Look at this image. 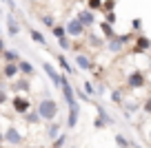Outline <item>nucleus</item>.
Here are the masks:
<instances>
[{
    "instance_id": "1",
    "label": "nucleus",
    "mask_w": 151,
    "mask_h": 148,
    "mask_svg": "<svg viewBox=\"0 0 151 148\" xmlns=\"http://www.w3.org/2000/svg\"><path fill=\"white\" fill-rule=\"evenodd\" d=\"M36 113L40 115V120L42 122H53L60 117V106H58V102L53 100V97H42V100H38L36 104Z\"/></svg>"
},
{
    "instance_id": "2",
    "label": "nucleus",
    "mask_w": 151,
    "mask_h": 148,
    "mask_svg": "<svg viewBox=\"0 0 151 148\" xmlns=\"http://www.w3.org/2000/svg\"><path fill=\"white\" fill-rule=\"evenodd\" d=\"M9 104H11V108H14V113H16V115H20V117H24L29 111H31V100H29L27 95H22V93L11 95Z\"/></svg>"
},
{
    "instance_id": "3",
    "label": "nucleus",
    "mask_w": 151,
    "mask_h": 148,
    "mask_svg": "<svg viewBox=\"0 0 151 148\" xmlns=\"http://www.w3.org/2000/svg\"><path fill=\"white\" fill-rule=\"evenodd\" d=\"M65 29H67V36H69L71 40H78V38H82V36L87 33V27H85L78 18H76V16L65 24Z\"/></svg>"
},
{
    "instance_id": "4",
    "label": "nucleus",
    "mask_w": 151,
    "mask_h": 148,
    "mask_svg": "<svg viewBox=\"0 0 151 148\" xmlns=\"http://www.w3.org/2000/svg\"><path fill=\"white\" fill-rule=\"evenodd\" d=\"M145 86H147V75L142 71H131L127 75V88L129 91H140Z\"/></svg>"
},
{
    "instance_id": "5",
    "label": "nucleus",
    "mask_w": 151,
    "mask_h": 148,
    "mask_svg": "<svg viewBox=\"0 0 151 148\" xmlns=\"http://www.w3.org/2000/svg\"><path fill=\"white\" fill-rule=\"evenodd\" d=\"M5 133V144H9V146H22V142H24V133H20L16 126H9V128H5L2 130Z\"/></svg>"
},
{
    "instance_id": "6",
    "label": "nucleus",
    "mask_w": 151,
    "mask_h": 148,
    "mask_svg": "<svg viewBox=\"0 0 151 148\" xmlns=\"http://www.w3.org/2000/svg\"><path fill=\"white\" fill-rule=\"evenodd\" d=\"M93 106H96V111H98V115H96V120H93V126H96V128L100 130V128H104V126H113V117L109 115V113L104 111L100 104L93 102Z\"/></svg>"
},
{
    "instance_id": "7",
    "label": "nucleus",
    "mask_w": 151,
    "mask_h": 148,
    "mask_svg": "<svg viewBox=\"0 0 151 148\" xmlns=\"http://www.w3.org/2000/svg\"><path fill=\"white\" fill-rule=\"evenodd\" d=\"M69 106V117H67V128L73 130L76 124H78V120H80V104H78V100H73V102L67 104Z\"/></svg>"
},
{
    "instance_id": "8",
    "label": "nucleus",
    "mask_w": 151,
    "mask_h": 148,
    "mask_svg": "<svg viewBox=\"0 0 151 148\" xmlns=\"http://www.w3.org/2000/svg\"><path fill=\"white\" fill-rule=\"evenodd\" d=\"M129 40H131L129 36H116V38H111V40H107V49H109L111 53H120Z\"/></svg>"
},
{
    "instance_id": "9",
    "label": "nucleus",
    "mask_w": 151,
    "mask_h": 148,
    "mask_svg": "<svg viewBox=\"0 0 151 148\" xmlns=\"http://www.w3.org/2000/svg\"><path fill=\"white\" fill-rule=\"evenodd\" d=\"M42 71L47 73V78L53 82V86L56 88H60V78H62V73L56 69V66L51 64V62H42Z\"/></svg>"
},
{
    "instance_id": "10",
    "label": "nucleus",
    "mask_w": 151,
    "mask_h": 148,
    "mask_svg": "<svg viewBox=\"0 0 151 148\" xmlns=\"http://www.w3.org/2000/svg\"><path fill=\"white\" fill-rule=\"evenodd\" d=\"M73 62H76V69H80V71H93L96 69V62L89 56H85V53H76Z\"/></svg>"
},
{
    "instance_id": "11",
    "label": "nucleus",
    "mask_w": 151,
    "mask_h": 148,
    "mask_svg": "<svg viewBox=\"0 0 151 148\" xmlns=\"http://www.w3.org/2000/svg\"><path fill=\"white\" fill-rule=\"evenodd\" d=\"M18 75H20L18 62H5V64H2V78L5 80H11V82H14Z\"/></svg>"
},
{
    "instance_id": "12",
    "label": "nucleus",
    "mask_w": 151,
    "mask_h": 148,
    "mask_svg": "<svg viewBox=\"0 0 151 148\" xmlns=\"http://www.w3.org/2000/svg\"><path fill=\"white\" fill-rule=\"evenodd\" d=\"M76 18L80 20V22L85 24L87 29H89V27H93V24H96V16H93V11H91V9H80L78 14H76Z\"/></svg>"
},
{
    "instance_id": "13",
    "label": "nucleus",
    "mask_w": 151,
    "mask_h": 148,
    "mask_svg": "<svg viewBox=\"0 0 151 148\" xmlns=\"http://www.w3.org/2000/svg\"><path fill=\"white\" fill-rule=\"evenodd\" d=\"M149 51H151V38L138 36L136 38V46H133V53H149Z\"/></svg>"
},
{
    "instance_id": "14",
    "label": "nucleus",
    "mask_w": 151,
    "mask_h": 148,
    "mask_svg": "<svg viewBox=\"0 0 151 148\" xmlns=\"http://www.w3.org/2000/svg\"><path fill=\"white\" fill-rule=\"evenodd\" d=\"M56 62H58V66L62 69V73H65V75H73L76 73V66L65 58V53H56Z\"/></svg>"
},
{
    "instance_id": "15",
    "label": "nucleus",
    "mask_w": 151,
    "mask_h": 148,
    "mask_svg": "<svg viewBox=\"0 0 151 148\" xmlns=\"http://www.w3.org/2000/svg\"><path fill=\"white\" fill-rule=\"evenodd\" d=\"M5 22H7V33H9L11 38L20 36V22L14 18V14H7L5 16Z\"/></svg>"
},
{
    "instance_id": "16",
    "label": "nucleus",
    "mask_w": 151,
    "mask_h": 148,
    "mask_svg": "<svg viewBox=\"0 0 151 148\" xmlns=\"http://www.w3.org/2000/svg\"><path fill=\"white\" fill-rule=\"evenodd\" d=\"M18 71H20L22 78H33V75H36V66H33L29 60H22V58L18 60Z\"/></svg>"
},
{
    "instance_id": "17",
    "label": "nucleus",
    "mask_w": 151,
    "mask_h": 148,
    "mask_svg": "<svg viewBox=\"0 0 151 148\" xmlns=\"http://www.w3.org/2000/svg\"><path fill=\"white\" fill-rule=\"evenodd\" d=\"M11 88H14L16 93H22V95H27V93L31 91V84H29L27 78H22V80H14V82H11ZM16 93H14V95H16Z\"/></svg>"
},
{
    "instance_id": "18",
    "label": "nucleus",
    "mask_w": 151,
    "mask_h": 148,
    "mask_svg": "<svg viewBox=\"0 0 151 148\" xmlns=\"http://www.w3.org/2000/svg\"><path fill=\"white\" fill-rule=\"evenodd\" d=\"M58 135H60V120H53V122H47V137L51 139H56Z\"/></svg>"
},
{
    "instance_id": "19",
    "label": "nucleus",
    "mask_w": 151,
    "mask_h": 148,
    "mask_svg": "<svg viewBox=\"0 0 151 148\" xmlns=\"http://www.w3.org/2000/svg\"><path fill=\"white\" fill-rule=\"evenodd\" d=\"M98 27H100V31H102V38H104V40H111V38L118 36V33H116V29H113V24H109V22H100Z\"/></svg>"
},
{
    "instance_id": "20",
    "label": "nucleus",
    "mask_w": 151,
    "mask_h": 148,
    "mask_svg": "<svg viewBox=\"0 0 151 148\" xmlns=\"http://www.w3.org/2000/svg\"><path fill=\"white\" fill-rule=\"evenodd\" d=\"M104 38H100V36H93V33H87V46H91V49H100V46L104 44Z\"/></svg>"
},
{
    "instance_id": "21",
    "label": "nucleus",
    "mask_w": 151,
    "mask_h": 148,
    "mask_svg": "<svg viewBox=\"0 0 151 148\" xmlns=\"http://www.w3.org/2000/svg\"><path fill=\"white\" fill-rule=\"evenodd\" d=\"M0 58H2V62H18L20 60L18 51H14V49H5V51L0 53Z\"/></svg>"
},
{
    "instance_id": "22",
    "label": "nucleus",
    "mask_w": 151,
    "mask_h": 148,
    "mask_svg": "<svg viewBox=\"0 0 151 148\" xmlns=\"http://www.w3.org/2000/svg\"><path fill=\"white\" fill-rule=\"evenodd\" d=\"M29 36H31V40L36 42V44H40V46H47V38H45L42 33L38 31V29H29Z\"/></svg>"
},
{
    "instance_id": "23",
    "label": "nucleus",
    "mask_w": 151,
    "mask_h": 148,
    "mask_svg": "<svg viewBox=\"0 0 151 148\" xmlns=\"http://www.w3.org/2000/svg\"><path fill=\"white\" fill-rule=\"evenodd\" d=\"M113 139H116V146H118V148H131V139H127L122 133H116Z\"/></svg>"
},
{
    "instance_id": "24",
    "label": "nucleus",
    "mask_w": 151,
    "mask_h": 148,
    "mask_svg": "<svg viewBox=\"0 0 151 148\" xmlns=\"http://www.w3.org/2000/svg\"><path fill=\"white\" fill-rule=\"evenodd\" d=\"M22 120H24V122H27V124H29V126H36V124H40V122H42V120H40V115H38V113H36V111H29V113H27V115H24V117H22Z\"/></svg>"
},
{
    "instance_id": "25",
    "label": "nucleus",
    "mask_w": 151,
    "mask_h": 148,
    "mask_svg": "<svg viewBox=\"0 0 151 148\" xmlns=\"http://www.w3.org/2000/svg\"><path fill=\"white\" fill-rule=\"evenodd\" d=\"M38 18H40V22H42L45 27H49V29L56 27V20H53V16H51V14H38Z\"/></svg>"
},
{
    "instance_id": "26",
    "label": "nucleus",
    "mask_w": 151,
    "mask_h": 148,
    "mask_svg": "<svg viewBox=\"0 0 151 148\" xmlns=\"http://www.w3.org/2000/svg\"><path fill=\"white\" fill-rule=\"evenodd\" d=\"M58 46H60L62 51H71V46H73V40H71L69 36H65V38H60V40H58Z\"/></svg>"
},
{
    "instance_id": "27",
    "label": "nucleus",
    "mask_w": 151,
    "mask_h": 148,
    "mask_svg": "<svg viewBox=\"0 0 151 148\" xmlns=\"http://www.w3.org/2000/svg\"><path fill=\"white\" fill-rule=\"evenodd\" d=\"M67 139H69V135H67V133H60L56 139H53V146H51V148H65Z\"/></svg>"
},
{
    "instance_id": "28",
    "label": "nucleus",
    "mask_w": 151,
    "mask_h": 148,
    "mask_svg": "<svg viewBox=\"0 0 151 148\" xmlns=\"http://www.w3.org/2000/svg\"><path fill=\"white\" fill-rule=\"evenodd\" d=\"M9 100H11V97H9V93H7V86H5L2 82H0V108L5 106V104L9 102Z\"/></svg>"
},
{
    "instance_id": "29",
    "label": "nucleus",
    "mask_w": 151,
    "mask_h": 148,
    "mask_svg": "<svg viewBox=\"0 0 151 148\" xmlns=\"http://www.w3.org/2000/svg\"><path fill=\"white\" fill-rule=\"evenodd\" d=\"M82 91H85V93H87V97H91V100L96 97V86L89 82V80H87V82L82 84Z\"/></svg>"
},
{
    "instance_id": "30",
    "label": "nucleus",
    "mask_w": 151,
    "mask_h": 148,
    "mask_svg": "<svg viewBox=\"0 0 151 148\" xmlns=\"http://www.w3.org/2000/svg\"><path fill=\"white\" fill-rule=\"evenodd\" d=\"M113 104H122L124 102V97H122V91H118V88H113L111 91V97H109Z\"/></svg>"
},
{
    "instance_id": "31",
    "label": "nucleus",
    "mask_w": 151,
    "mask_h": 148,
    "mask_svg": "<svg viewBox=\"0 0 151 148\" xmlns=\"http://www.w3.org/2000/svg\"><path fill=\"white\" fill-rule=\"evenodd\" d=\"M51 33L58 38V40H60V38H65V36H67V29H65V24H56V27L51 29Z\"/></svg>"
},
{
    "instance_id": "32",
    "label": "nucleus",
    "mask_w": 151,
    "mask_h": 148,
    "mask_svg": "<svg viewBox=\"0 0 151 148\" xmlns=\"http://www.w3.org/2000/svg\"><path fill=\"white\" fill-rule=\"evenodd\" d=\"M87 9H91V11H102V0H87Z\"/></svg>"
},
{
    "instance_id": "33",
    "label": "nucleus",
    "mask_w": 151,
    "mask_h": 148,
    "mask_svg": "<svg viewBox=\"0 0 151 148\" xmlns=\"http://www.w3.org/2000/svg\"><path fill=\"white\" fill-rule=\"evenodd\" d=\"M122 106L127 108V120H129V115H133L138 111V102H122Z\"/></svg>"
},
{
    "instance_id": "34",
    "label": "nucleus",
    "mask_w": 151,
    "mask_h": 148,
    "mask_svg": "<svg viewBox=\"0 0 151 148\" xmlns=\"http://www.w3.org/2000/svg\"><path fill=\"white\" fill-rule=\"evenodd\" d=\"M113 7H116V0H102V11L107 14V11H113Z\"/></svg>"
},
{
    "instance_id": "35",
    "label": "nucleus",
    "mask_w": 151,
    "mask_h": 148,
    "mask_svg": "<svg viewBox=\"0 0 151 148\" xmlns=\"http://www.w3.org/2000/svg\"><path fill=\"white\" fill-rule=\"evenodd\" d=\"M104 22L116 24V14H113V11H107V14H104Z\"/></svg>"
},
{
    "instance_id": "36",
    "label": "nucleus",
    "mask_w": 151,
    "mask_h": 148,
    "mask_svg": "<svg viewBox=\"0 0 151 148\" xmlns=\"http://www.w3.org/2000/svg\"><path fill=\"white\" fill-rule=\"evenodd\" d=\"M142 108H145V113H147V115H151V97H147V100H145Z\"/></svg>"
},
{
    "instance_id": "37",
    "label": "nucleus",
    "mask_w": 151,
    "mask_h": 148,
    "mask_svg": "<svg viewBox=\"0 0 151 148\" xmlns=\"http://www.w3.org/2000/svg\"><path fill=\"white\" fill-rule=\"evenodd\" d=\"M131 29H133V31H140V29H142V20H140V18H136V20L131 22Z\"/></svg>"
},
{
    "instance_id": "38",
    "label": "nucleus",
    "mask_w": 151,
    "mask_h": 148,
    "mask_svg": "<svg viewBox=\"0 0 151 148\" xmlns=\"http://www.w3.org/2000/svg\"><path fill=\"white\" fill-rule=\"evenodd\" d=\"M0 2H5V5H9V9H11V11H18V9H16V5L11 2V0H0Z\"/></svg>"
},
{
    "instance_id": "39",
    "label": "nucleus",
    "mask_w": 151,
    "mask_h": 148,
    "mask_svg": "<svg viewBox=\"0 0 151 148\" xmlns=\"http://www.w3.org/2000/svg\"><path fill=\"white\" fill-rule=\"evenodd\" d=\"M5 49H7V44H5V40H2V36H0V53L5 51Z\"/></svg>"
},
{
    "instance_id": "40",
    "label": "nucleus",
    "mask_w": 151,
    "mask_h": 148,
    "mask_svg": "<svg viewBox=\"0 0 151 148\" xmlns=\"http://www.w3.org/2000/svg\"><path fill=\"white\" fill-rule=\"evenodd\" d=\"M2 142H5V133L0 130V146H2Z\"/></svg>"
},
{
    "instance_id": "41",
    "label": "nucleus",
    "mask_w": 151,
    "mask_h": 148,
    "mask_svg": "<svg viewBox=\"0 0 151 148\" xmlns=\"http://www.w3.org/2000/svg\"><path fill=\"white\" fill-rule=\"evenodd\" d=\"M24 148H45V146H36V144H33V146H24Z\"/></svg>"
},
{
    "instance_id": "42",
    "label": "nucleus",
    "mask_w": 151,
    "mask_h": 148,
    "mask_svg": "<svg viewBox=\"0 0 151 148\" xmlns=\"http://www.w3.org/2000/svg\"><path fill=\"white\" fill-rule=\"evenodd\" d=\"M0 36H2V24H0Z\"/></svg>"
},
{
    "instance_id": "43",
    "label": "nucleus",
    "mask_w": 151,
    "mask_h": 148,
    "mask_svg": "<svg viewBox=\"0 0 151 148\" xmlns=\"http://www.w3.org/2000/svg\"><path fill=\"white\" fill-rule=\"evenodd\" d=\"M149 60H151V51H149ZM149 64H151V62H149Z\"/></svg>"
},
{
    "instance_id": "44",
    "label": "nucleus",
    "mask_w": 151,
    "mask_h": 148,
    "mask_svg": "<svg viewBox=\"0 0 151 148\" xmlns=\"http://www.w3.org/2000/svg\"><path fill=\"white\" fill-rule=\"evenodd\" d=\"M149 139H151V130H149Z\"/></svg>"
},
{
    "instance_id": "45",
    "label": "nucleus",
    "mask_w": 151,
    "mask_h": 148,
    "mask_svg": "<svg viewBox=\"0 0 151 148\" xmlns=\"http://www.w3.org/2000/svg\"><path fill=\"white\" fill-rule=\"evenodd\" d=\"M29 2H36V0H29Z\"/></svg>"
},
{
    "instance_id": "46",
    "label": "nucleus",
    "mask_w": 151,
    "mask_h": 148,
    "mask_svg": "<svg viewBox=\"0 0 151 148\" xmlns=\"http://www.w3.org/2000/svg\"><path fill=\"white\" fill-rule=\"evenodd\" d=\"M73 148H76V146H73Z\"/></svg>"
}]
</instances>
